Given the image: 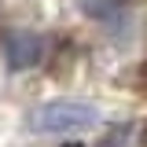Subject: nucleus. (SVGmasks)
Returning <instances> with one entry per match:
<instances>
[{"instance_id": "f257e3e1", "label": "nucleus", "mask_w": 147, "mask_h": 147, "mask_svg": "<svg viewBox=\"0 0 147 147\" xmlns=\"http://www.w3.org/2000/svg\"><path fill=\"white\" fill-rule=\"evenodd\" d=\"M99 121V110L92 103H81V99H55V103H44V107L33 114V125L40 132H85Z\"/></svg>"}, {"instance_id": "f03ea898", "label": "nucleus", "mask_w": 147, "mask_h": 147, "mask_svg": "<svg viewBox=\"0 0 147 147\" xmlns=\"http://www.w3.org/2000/svg\"><path fill=\"white\" fill-rule=\"evenodd\" d=\"M44 55V37L40 33H30V30H15V33L4 37V59L11 70H30L40 63Z\"/></svg>"}, {"instance_id": "7ed1b4c3", "label": "nucleus", "mask_w": 147, "mask_h": 147, "mask_svg": "<svg viewBox=\"0 0 147 147\" xmlns=\"http://www.w3.org/2000/svg\"><path fill=\"white\" fill-rule=\"evenodd\" d=\"M144 147H147V129H144Z\"/></svg>"}]
</instances>
